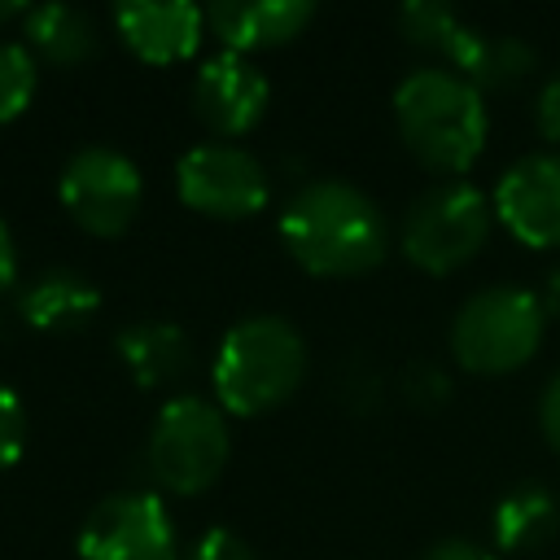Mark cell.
<instances>
[{"mask_svg": "<svg viewBox=\"0 0 560 560\" xmlns=\"http://www.w3.org/2000/svg\"><path fill=\"white\" fill-rule=\"evenodd\" d=\"M280 241L289 258L324 280H350L389 254V223L381 206L346 179H311L280 210Z\"/></svg>", "mask_w": 560, "mask_h": 560, "instance_id": "6da1fadb", "label": "cell"}, {"mask_svg": "<svg viewBox=\"0 0 560 560\" xmlns=\"http://www.w3.org/2000/svg\"><path fill=\"white\" fill-rule=\"evenodd\" d=\"M394 122L411 158L438 175L468 171L490 136L481 88L438 66H420L394 88Z\"/></svg>", "mask_w": 560, "mask_h": 560, "instance_id": "7a4b0ae2", "label": "cell"}, {"mask_svg": "<svg viewBox=\"0 0 560 560\" xmlns=\"http://www.w3.org/2000/svg\"><path fill=\"white\" fill-rule=\"evenodd\" d=\"M306 376V337L284 315H245L214 350L210 385L223 416H262L298 394Z\"/></svg>", "mask_w": 560, "mask_h": 560, "instance_id": "3957f363", "label": "cell"}, {"mask_svg": "<svg viewBox=\"0 0 560 560\" xmlns=\"http://www.w3.org/2000/svg\"><path fill=\"white\" fill-rule=\"evenodd\" d=\"M547 332V311L525 284H486L451 319V354L472 376H503L525 368Z\"/></svg>", "mask_w": 560, "mask_h": 560, "instance_id": "277c9868", "label": "cell"}, {"mask_svg": "<svg viewBox=\"0 0 560 560\" xmlns=\"http://www.w3.org/2000/svg\"><path fill=\"white\" fill-rule=\"evenodd\" d=\"M232 455V429L219 402L201 394H175L158 407L144 464L149 477L171 494H201L210 490Z\"/></svg>", "mask_w": 560, "mask_h": 560, "instance_id": "5b68a950", "label": "cell"}, {"mask_svg": "<svg viewBox=\"0 0 560 560\" xmlns=\"http://www.w3.org/2000/svg\"><path fill=\"white\" fill-rule=\"evenodd\" d=\"M490 223H494V206L486 201V192H477L464 179H442L407 206L398 241L420 271L446 276L481 254Z\"/></svg>", "mask_w": 560, "mask_h": 560, "instance_id": "8992f818", "label": "cell"}, {"mask_svg": "<svg viewBox=\"0 0 560 560\" xmlns=\"http://www.w3.org/2000/svg\"><path fill=\"white\" fill-rule=\"evenodd\" d=\"M57 197H61V210L74 219V228L109 241L136 223L144 201V179L127 153L109 144H88L70 153V162L61 166Z\"/></svg>", "mask_w": 560, "mask_h": 560, "instance_id": "52a82bcc", "label": "cell"}, {"mask_svg": "<svg viewBox=\"0 0 560 560\" xmlns=\"http://www.w3.org/2000/svg\"><path fill=\"white\" fill-rule=\"evenodd\" d=\"M79 560H179L171 508L149 490L105 494L79 525Z\"/></svg>", "mask_w": 560, "mask_h": 560, "instance_id": "ba28073f", "label": "cell"}, {"mask_svg": "<svg viewBox=\"0 0 560 560\" xmlns=\"http://www.w3.org/2000/svg\"><path fill=\"white\" fill-rule=\"evenodd\" d=\"M175 192L188 210L210 214V219H249L267 206V171L262 162L232 144V140H210L188 149L175 162Z\"/></svg>", "mask_w": 560, "mask_h": 560, "instance_id": "9c48e42d", "label": "cell"}, {"mask_svg": "<svg viewBox=\"0 0 560 560\" xmlns=\"http://www.w3.org/2000/svg\"><path fill=\"white\" fill-rule=\"evenodd\" d=\"M494 219L529 249L560 245V153H529L494 184Z\"/></svg>", "mask_w": 560, "mask_h": 560, "instance_id": "30bf717a", "label": "cell"}, {"mask_svg": "<svg viewBox=\"0 0 560 560\" xmlns=\"http://www.w3.org/2000/svg\"><path fill=\"white\" fill-rule=\"evenodd\" d=\"M267 101H271L267 74L241 52H214L210 61H201L192 79V114L219 140H236L254 131L267 114Z\"/></svg>", "mask_w": 560, "mask_h": 560, "instance_id": "8fae6325", "label": "cell"}, {"mask_svg": "<svg viewBox=\"0 0 560 560\" xmlns=\"http://www.w3.org/2000/svg\"><path fill=\"white\" fill-rule=\"evenodd\" d=\"M114 26L122 44L149 66L188 61L206 35V9L188 0H131L114 9Z\"/></svg>", "mask_w": 560, "mask_h": 560, "instance_id": "7c38bea8", "label": "cell"}, {"mask_svg": "<svg viewBox=\"0 0 560 560\" xmlns=\"http://www.w3.org/2000/svg\"><path fill=\"white\" fill-rule=\"evenodd\" d=\"M315 22L311 0H219L206 9V31L219 35L223 52H258L298 39Z\"/></svg>", "mask_w": 560, "mask_h": 560, "instance_id": "4fadbf2b", "label": "cell"}, {"mask_svg": "<svg viewBox=\"0 0 560 560\" xmlns=\"http://www.w3.org/2000/svg\"><path fill=\"white\" fill-rule=\"evenodd\" d=\"M398 31L416 44V48H429L446 61V70L464 74L472 88L481 83V70L490 61V35H481L477 26H468L451 4H438V0H411L398 9Z\"/></svg>", "mask_w": 560, "mask_h": 560, "instance_id": "5bb4252c", "label": "cell"}, {"mask_svg": "<svg viewBox=\"0 0 560 560\" xmlns=\"http://www.w3.org/2000/svg\"><path fill=\"white\" fill-rule=\"evenodd\" d=\"M101 311V289L74 267H44L18 289V315L35 332H74Z\"/></svg>", "mask_w": 560, "mask_h": 560, "instance_id": "9a60e30c", "label": "cell"}, {"mask_svg": "<svg viewBox=\"0 0 560 560\" xmlns=\"http://www.w3.org/2000/svg\"><path fill=\"white\" fill-rule=\"evenodd\" d=\"M114 346H118V359H122V368L131 372V381L140 389L171 385L188 368V337L171 319H153V315L149 319H131L114 337Z\"/></svg>", "mask_w": 560, "mask_h": 560, "instance_id": "2e32d148", "label": "cell"}, {"mask_svg": "<svg viewBox=\"0 0 560 560\" xmlns=\"http://www.w3.org/2000/svg\"><path fill=\"white\" fill-rule=\"evenodd\" d=\"M494 547L508 556H529L560 534V503L547 481H521L494 503Z\"/></svg>", "mask_w": 560, "mask_h": 560, "instance_id": "e0dca14e", "label": "cell"}, {"mask_svg": "<svg viewBox=\"0 0 560 560\" xmlns=\"http://www.w3.org/2000/svg\"><path fill=\"white\" fill-rule=\"evenodd\" d=\"M22 31H26V48L31 57L48 61V66H83L88 57H96V22L83 13V9H70V4H39V9H26L22 18Z\"/></svg>", "mask_w": 560, "mask_h": 560, "instance_id": "ac0fdd59", "label": "cell"}, {"mask_svg": "<svg viewBox=\"0 0 560 560\" xmlns=\"http://www.w3.org/2000/svg\"><path fill=\"white\" fill-rule=\"evenodd\" d=\"M35 88H39V66L31 48L18 39H0V127L26 114V105L35 101Z\"/></svg>", "mask_w": 560, "mask_h": 560, "instance_id": "d6986e66", "label": "cell"}, {"mask_svg": "<svg viewBox=\"0 0 560 560\" xmlns=\"http://www.w3.org/2000/svg\"><path fill=\"white\" fill-rule=\"evenodd\" d=\"M22 446H26V411H22V398L0 381V468L18 464Z\"/></svg>", "mask_w": 560, "mask_h": 560, "instance_id": "ffe728a7", "label": "cell"}, {"mask_svg": "<svg viewBox=\"0 0 560 560\" xmlns=\"http://www.w3.org/2000/svg\"><path fill=\"white\" fill-rule=\"evenodd\" d=\"M179 560H258V556H254V547H249L241 534L214 525V529H206Z\"/></svg>", "mask_w": 560, "mask_h": 560, "instance_id": "44dd1931", "label": "cell"}, {"mask_svg": "<svg viewBox=\"0 0 560 560\" xmlns=\"http://www.w3.org/2000/svg\"><path fill=\"white\" fill-rule=\"evenodd\" d=\"M402 394L411 402H420V407H438L451 394V376L438 363H411L407 376H402Z\"/></svg>", "mask_w": 560, "mask_h": 560, "instance_id": "7402d4cb", "label": "cell"}, {"mask_svg": "<svg viewBox=\"0 0 560 560\" xmlns=\"http://www.w3.org/2000/svg\"><path fill=\"white\" fill-rule=\"evenodd\" d=\"M534 127L542 140L560 144V70L538 88V101H534Z\"/></svg>", "mask_w": 560, "mask_h": 560, "instance_id": "603a6c76", "label": "cell"}, {"mask_svg": "<svg viewBox=\"0 0 560 560\" xmlns=\"http://www.w3.org/2000/svg\"><path fill=\"white\" fill-rule=\"evenodd\" d=\"M538 424H542V438L551 442V451L560 455V372L542 385V398H538Z\"/></svg>", "mask_w": 560, "mask_h": 560, "instance_id": "cb8c5ba5", "label": "cell"}, {"mask_svg": "<svg viewBox=\"0 0 560 560\" xmlns=\"http://www.w3.org/2000/svg\"><path fill=\"white\" fill-rule=\"evenodd\" d=\"M420 560H494V551L481 547V542H472V538H442Z\"/></svg>", "mask_w": 560, "mask_h": 560, "instance_id": "d4e9b609", "label": "cell"}, {"mask_svg": "<svg viewBox=\"0 0 560 560\" xmlns=\"http://www.w3.org/2000/svg\"><path fill=\"white\" fill-rule=\"evenodd\" d=\"M18 289V249H13V232L0 219V302Z\"/></svg>", "mask_w": 560, "mask_h": 560, "instance_id": "484cf974", "label": "cell"}, {"mask_svg": "<svg viewBox=\"0 0 560 560\" xmlns=\"http://www.w3.org/2000/svg\"><path fill=\"white\" fill-rule=\"evenodd\" d=\"M538 302H542V311H547V315H560V271H551V276L542 280Z\"/></svg>", "mask_w": 560, "mask_h": 560, "instance_id": "4316f807", "label": "cell"}, {"mask_svg": "<svg viewBox=\"0 0 560 560\" xmlns=\"http://www.w3.org/2000/svg\"><path fill=\"white\" fill-rule=\"evenodd\" d=\"M18 18H26V4H18V0H0V26H9V22H18Z\"/></svg>", "mask_w": 560, "mask_h": 560, "instance_id": "83f0119b", "label": "cell"}]
</instances>
